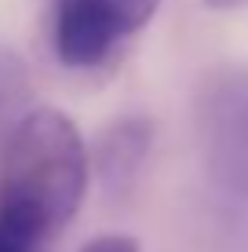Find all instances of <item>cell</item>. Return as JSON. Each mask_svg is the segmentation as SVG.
<instances>
[{
    "instance_id": "cell-1",
    "label": "cell",
    "mask_w": 248,
    "mask_h": 252,
    "mask_svg": "<svg viewBox=\"0 0 248 252\" xmlns=\"http://www.w3.org/2000/svg\"><path fill=\"white\" fill-rule=\"evenodd\" d=\"M88 183V143L73 117L55 106H33L11 125L0 158V205L19 208L55 238L81 212Z\"/></svg>"
},
{
    "instance_id": "cell-2",
    "label": "cell",
    "mask_w": 248,
    "mask_h": 252,
    "mask_svg": "<svg viewBox=\"0 0 248 252\" xmlns=\"http://www.w3.org/2000/svg\"><path fill=\"white\" fill-rule=\"evenodd\" d=\"M193 128L212 194L248 197V77L237 69L204 77L193 99Z\"/></svg>"
},
{
    "instance_id": "cell-3",
    "label": "cell",
    "mask_w": 248,
    "mask_h": 252,
    "mask_svg": "<svg viewBox=\"0 0 248 252\" xmlns=\"http://www.w3.org/2000/svg\"><path fill=\"white\" fill-rule=\"evenodd\" d=\"M124 40L106 0H51V48L70 69H91L106 63Z\"/></svg>"
},
{
    "instance_id": "cell-4",
    "label": "cell",
    "mask_w": 248,
    "mask_h": 252,
    "mask_svg": "<svg viewBox=\"0 0 248 252\" xmlns=\"http://www.w3.org/2000/svg\"><path fill=\"white\" fill-rule=\"evenodd\" d=\"M153 150V121L146 114H121L95 135V146L88 150L91 176L106 197H128L139 187Z\"/></svg>"
},
{
    "instance_id": "cell-5",
    "label": "cell",
    "mask_w": 248,
    "mask_h": 252,
    "mask_svg": "<svg viewBox=\"0 0 248 252\" xmlns=\"http://www.w3.org/2000/svg\"><path fill=\"white\" fill-rule=\"evenodd\" d=\"M212 238L216 252H248V197L212 194Z\"/></svg>"
},
{
    "instance_id": "cell-6",
    "label": "cell",
    "mask_w": 248,
    "mask_h": 252,
    "mask_svg": "<svg viewBox=\"0 0 248 252\" xmlns=\"http://www.w3.org/2000/svg\"><path fill=\"white\" fill-rule=\"evenodd\" d=\"M48 234L19 208L0 205V252H44Z\"/></svg>"
},
{
    "instance_id": "cell-7",
    "label": "cell",
    "mask_w": 248,
    "mask_h": 252,
    "mask_svg": "<svg viewBox=\"0 0 248 252\" xmlns=\"http://www.w3.org/2000/svg\"><path fill=\"white\" fill-rule=\"evenodd\" d=\"M106 4H110V11H113L117 26H121V33L132 37V33H139L142 26L157 15L161 0H106Z\"/></svg>"
},
{
    "instance_id": "cell-8",
    "label": "cell",
    "mask_w": 248,
    "mask_h": 252,
    "mask_svg": "<svg viewBox=\"0 0 248 252\" xmlns=\"http://www.w3.org/2000/svg\"><path fill=\"white\" fill-rule=\"evenodd\" d=\"M77 252H142L132 234H99V238L84 241Z\"/></svg>"
},
{
    "instance_id": "cell-9",
    "label": "cell",
    "mask_w": 248,
    "mask_h": 252,
    "mask_svg": "<svg viewBox=\"0 0 248 252\" xmlns=\"http://www.w3.org/2000/svg\"><path fill=\"white\" fill-rule=\"evenodd\" d=\"M204 7H212V11H237V7H245L248 0H201Z\"/></svg>"
},
{
    "instance_id": "cell-10",
    "label": "cell",
    "mask_w": 248,
    "mask_h": 252,
    "mask_svg": "<svg viewBox=\"0 0 248 252\" xmlns=\"http://www.w3.org/2000/svg\"><path fill=\"white\" fill-rule=\"evenodd\" d=\"M4 84H7V81H4V73H0V114H4V95H7V92H4Z\"/></svg>"
}]
</instances>
